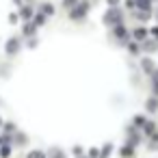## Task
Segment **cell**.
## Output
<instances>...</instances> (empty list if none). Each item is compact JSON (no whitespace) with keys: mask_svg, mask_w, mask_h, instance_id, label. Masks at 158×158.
Segmentation results:
<instances>
[{"mask_svg":"<svg viewBox=\"0 0 158 158\" xmlns=\"http://www.w3.org/2000/svg\"><path fill=\"white\" fill-rule=\"evenodd\" d=\"M119 20H121V15H119V11H117V9H110V11H108V15L104 18V22H106V24H115V22H119Z\"/></svg>","mask_w":158,"mask_h":158,"instance_id":"obj_1","label":"cell"},{"mask_svg":"<svg viewBox=\"0 0 158 158\" xmlns=\"http://www.w3.org/2000/svg\"><path fill=\"white\" fill-rule=\"evenodd\" d=\"M85 11H87V5H80L78 9H74V11H72V18H74V20H80V18L85 15Z\"/></svg>","mask_w":158,"mask_h":158,"instance_id":"obj_2","label":"cell"},{"mask_svg":"<svg viewBox=\"0 0 158 158\" xmlns=\"http://www.w3.org/2000/svg\"><path fill=\"white\" fill-rule=\"evenodd\" d=\"M18 50H20V41H18V39H11V41L7 44V52L13 54V52H18Z\"/></svg>","mask_w":158,"mask_h":158,"instance_id":"obj_3","label":"cell"},{"mask_svg":"<svg viewBox=\"0 0 158 158\" xmlns=\"http://www.w3.org/2000/svg\"><path fill=\"white\" fill-rule=\"evenodd\" d=\"M41 11H44V15H52V13H54V7H52V5H44Z\"/></svg>","mask_w":158,"mask_h":158,"instance_id":"obj_4","label":"cell"},{"mask_svg":"<svg viewBox=\"0 0 158 158\" xmlns=\"http://www.w3.org/2000/svg\"><path fill=\"white\" fill-rule=\"evenodd\" d=\"M134 37H136V39H143V37H147V31H145V28H136V31H134Z\"/></svg>","mask_w":158,"mask_h":158,"instance_id":"obj_5","label":"cell"},{"mask_svg":"<svg viewBox=\"0 0 158 158\" xmlns=\"http://www.w3.org/2000/svg\"><path fill=\"white\" fill-rule=\"evenodd\" d=\"M115 35H117V37H123L126 33H123V28H121V26H115Z\"/></svg>","mask_w":158,"mask_h":158,"instance_id":"obj_6","label":"cell"},{"mask_svg":"<svg viewBox=\"0 0 158 158\" xmlns=\"http://www.w3.org/2000/svg\"><path fill=\"white\" fill-rule=\"evenodd\" d=\"M143 69L145 72H152V61H143Z\"/></svg>","mask_w":158,"mask_h":158,"instance_id":"obj_7","label":"cell"},{"mask_svg":"<svg viewBox=\"0 0 158 158\" xmlns=\"http://www.w3.org/2000/svg\"><path fill=\"white\" fill-rule=\"evenodd\" d=\"M31 13H33V11H31V9H28V7H26V9H22V15H24V18H26V20H28V18H31Z\"/></svg>","mask_w":158,"mask_h":158,"instance_id":"obj_8","label":"cell"},{"mask_svg":"<svg viewBox=\"0 0 158 158\" xmlns=\"http://www.w3.org/2000/svg\"><path fill=\"white\" fill-rule=\"evenodd\" d=\"M139 5L145 7V9H149V0H139Z\"/></svg>","mask_w":158,"mask_h":158,"instance_id":"obj_9","label":"cell"},{"mask_svg":"<svg viewBox=\"0 0 158 158\" xmlns=\"http://www.w3.org/2000/svg\"><path fill=\"white\" fill-rule=\"evenodd\" d=\"M24 33H26V35H31V33H35V26H31V24H28V26H26V31H24Z\"/></svg>","mask_w":158,"mask_h":158,"instance_id":"obj_10","label":"cell"},{"mask_svg":"<svg viewBox=\"0 0 158 158\" xmlns=\"http://www.w3.org/2000/svg\"><path fill=\"white\" fill-rule=\"evenodd\" d=\"M74 2H76V0H65V7H72Z\"/></svg>","mask_w":158,"mask_h":158,"instance_id":"obj_11","label":"cell"},{"mask_svg":"<svg viewBox=\"0 0 158 158\" xmlns=\"http://www.w3.org/2000/svg\"><path fill=\"white\" fill-rule=\"evenodd\" d=\"M108 5H117V0H108Z\"/></svg>","mask_w":158,"mask_h":158,"instance_id":"obj_12","label":"cell"}]
</instances>
